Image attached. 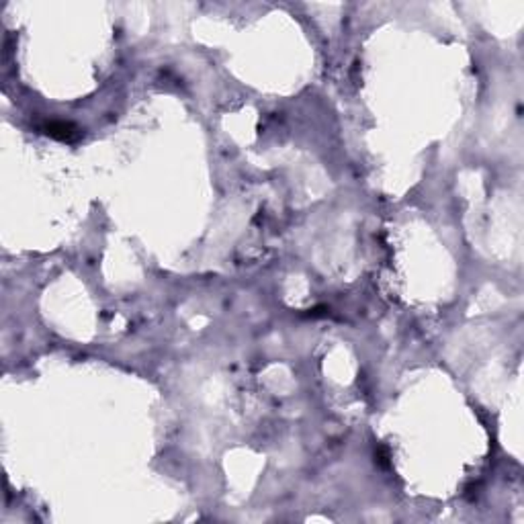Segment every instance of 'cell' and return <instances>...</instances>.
<instances>
[{
  "instance_id": "6da1fadb",
  "label": "cell",
  "mask_w": 524,
  "mask_h": 524,
  "mask_svg": "<svg viewBox=\"0 0 524 524\" xmlns=\"http://www.w3.org/2000/svg\"><path fill=\"white\" fill-rule=\"evenodd\" d=\"M42 130L47 135H51L55 139H62V141H76V139L82 137V130L80 128H76L74 123H64V121H49V123H45Z\"/></svg>"
}]
</instances>
